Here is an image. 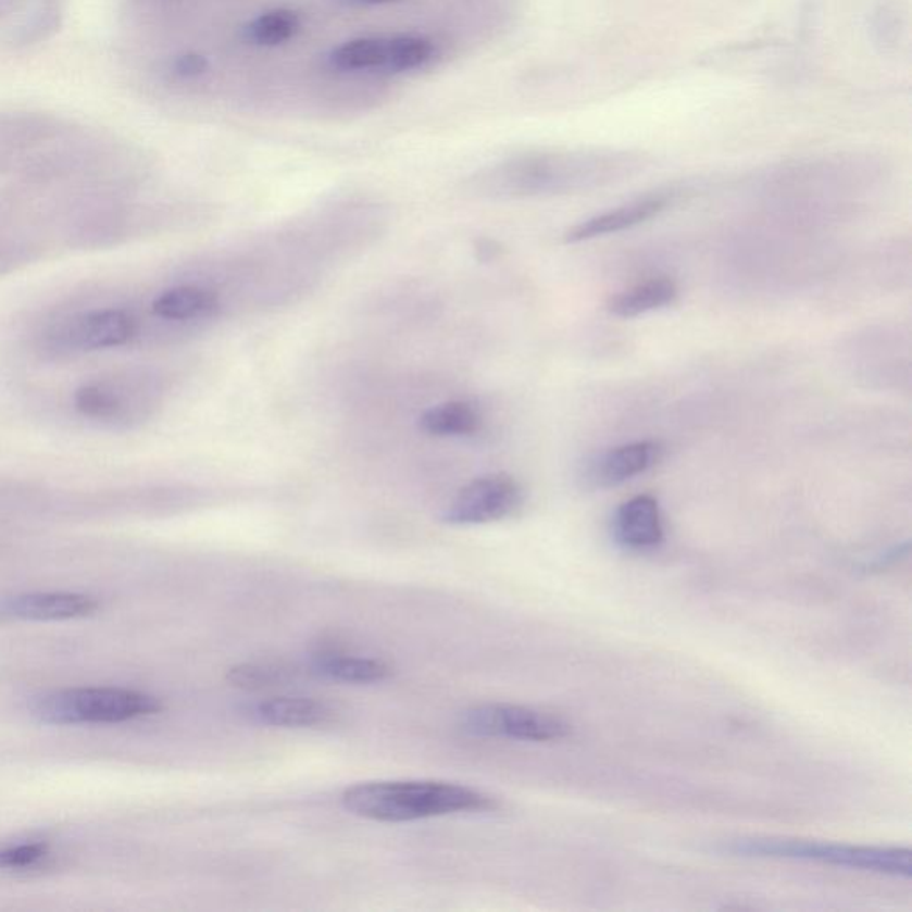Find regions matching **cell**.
<instances>
[{"label": "cell", "mask_w": 912, "mask_h": 912, "mask_svg": "<svg viewBox=\"0 0 912 912\" xmlns=\"http://www.w3.org/2000/svg\"><path fill=\"white\" fill-rule=\"evenodd\" d=\"M640 155L619 150H560L510 159L479 178L490 197L524 198L587 191L640 170Z\"/></svg>", "instance_id": "6da1fadb"}, {"label": "cell", "mask_w": 912, "mask_h": 912, "mask_svg": "<svg viewBox=\"0 0 912 912\" xmlns=\"http://www.w3.org/2000/svg\"><path fill=\"white\" fill-rule=\"evenodd\" d=\"M346 811L361 819L400 824L446 814L488 813L498 800L457 783L442 780H373L351 786L342 794Z\"/></svg>", "instance_id": "7a4b0ae2"}, {"label": "cell", "mask_w": 912, "mask_h": 912, "mask_svg": "<svg viewBox=\"0 0 912 912\" xmlns=\"http://www.w3.org/2000/svg\"><path fill=\"white\" fill-rule=\"evenodd\" d=\"M168 384L150 367H113L88 376L70 390L75 420L105 432H130L158 415Z\"/></svg>", "instance_id": "3957f363"}, {"label": "cell", "mask_w": 912, "mask_h": 912, "mask_svg": "<svg viewBox=\"0 0 912 912\" xmlns=\"http://www.w3.org/2000/svg\"><path fill=\"white\" fill-rule=\"evenodd\" d=\"M727 850L738 858L788 859L897 878H911L912 875L911 850L902 847H861L805 839L758 838L738 839Z\"/></svg>", "instance_id": "277c9868"}, {"label": "cell", "mask_w": 912, "mask_h": 912, "mask_svg": "<svg viewBox=\"0 0 912 912\" xmlns=\"http://www.w3.org/2000/svg\"><path fill=\"white\" fill-rule=\"evenodd\" d=\"M163 710L161 700L125 688H75L38 697L30 713L43 724H122Z\"/></svg>", "instance_id": "5b68a950"}, {"label": "cell", "mask_w": 912, "mask_h": 912, "mask_svg": "<svg viewBox=\"0 0 912 912\" xmlns=\"http://www.w3.org/2000/svg\"><path fill=\"white\" fill-rule=\"evenodd\" d=\"M464 729L484 738L549 744L571 735V724L562 716L529 705L484 704L464 713Z\"/></svg>", "instance_id": "8992f818"}, {"label": "cell", "mask_w": 912, "mask_h": 912, "mask_svg": "<svg viewBox=\"0 0 912 912\" xmlns=\"http://www.w3.org/2000/svg\"><path fill=\"white\" fill-rule=\"evenodd\" d=\"M524 501L523 487L510 474L476 478L451 499L442 521L451 526H479L512 517Z\"/></svg>", "instance_id": "52a82bcc"}, {"label": "cell", "mask_w": 912, "mask_h": 912, "mask_svg": "<svg viewBox=\"0 0 912 912\" xmlns=\"http://www.w3.org/2000/svg\"><path fill=\"white\" fill-rule=\"evenodd\" d=\"M613 535L616 542L629 551L657 549L665 538L657 498L644 494L624 501L613 517Z\"/></svg>", "instance_id": "ba28073f"}, {"label": "cell", "mask_w": 912, "mask_h": 912, "mask_svg": "<svg viewBox=\"0 0 912 912\" xmlns=\"http://www.w3.org/2000/svg\"><path fill=\"white\" fill-rule=\"evenodd\" d=\"M97 610L99 601L83 594H25L0 601V615L24 621H66Z\"/></svg>", "instance_id": "9c48e42d"}, {"label": "cell", "mask_w": 912, "mask_h": 912, "mask_svg": "<svg viewBox=\"0 0 912 912\" xmlns=\"http://www.w3.org/2000/svg\"><path fill=\"white\" fill-rule=\"evenodd\" d=\"M669 205V197L666 195H649V197L638 198L633 202L621 205V208L612 209L607 213L597 214V216L588 217L585 222L577 223L573 228H569L565 234V242L576 245V242L592 241L597 237L610 236V234L622 233L627 228L638 227L641 223L649 222L652 217L658 216L661 211H665Z\"/></svg>", "instance_id": "30bf717a"}, {"label": "cell", "mask_w": 912, "mask_h": 912, "mask_svg": "<svg viewBox=\"0 0 912 912\" xmlns=\"http://www.w3.org/2000/svg\"><path fill=\"white\" fill-rule=\"evenodd\" d=\"M661 451V446L652 440H640L610 449L592 465L590 479L596 487H619L654 467L660 462Z\"/></svg>", "instance_id": "8fae6325"}, {"label": "cell", "mask_w": 912, "mask_h": 912, "mask_svg": "<svg viewBox=\"0 0 912 912\" xmlns=\"http://www.w3.org/2000/svg\"><path fill=\"white\" fill-rule=\"evenodd\" d=\"M257 721L284 729H312L336 722L337 711L325 700L311 697H273L253 710Z\"/></svg>", "instance_id": "7c38bea8"}, {"label": "cell", "mask_w": 912, "mask_h": 912, "mask_svg": "<svg viewBox=\"0 0 912 912\" xmlns=\"http://www.w3.org/2000/svg\"><path fill=\"white\" fill-rule=\"evenodd\" d=\"M677 295L679 289L676 282L669 276H654L610 298L607 309L615 317L632 320L672 305Z\"/></svg>", "instance_id": "4fadbf2b"}, {"label": "cell", "mask_w": 912, "mask_h": 912, "mask_svg": "<svg viewBox=\"0 0 912 912\" xmlns=\"http://www.w3.org/2000/svg\"><path fill=\"white\" fill-rule=\"evenodd\" d=\"M314 671L326 679L348 685H373L392 676V666L378 658L325 651L314 660Z\"/></svg>", "instance_id": "5bb4252c"}, {"label": "cell", "mask_w": 912, "mask_h": 912, "mask_svg": "<svg viewBox=\"0 0 912 912\" xmlns=\"http://www.w3.org/2000/svg\"><path fill=\"white\" fill-rule=\"evenodd\" d=\"M420 426L432 437H471L484 426V415L469 401H446L426 410Z\"/></svg>", "instance_id": "9a60e30c"}, {"label": "cell", "mask_w": 912, "mask_h": 912, "mask_svg": "<svg viewBox=\"0 0 912 912\" xmlns=\"http://www.w3.org/2000/svg\"><path fill=\"white\" fill-rule=\"evenodd\" d=\"M435 54L432 41L423 36H398L385 43V60L382 68L390 74H401L425 66Z\"/></svg>", "instance_id": "2e32d148"}, {"label": "cell", "mask_w": 912, "mask_h": 912, "mask_svg": "<svg viewBox=\"0 0 912 912\" xmlns=\"http://www.w3.org/2000/svg\"><path fill=\"white\" fill-rule=\"evenodd\" d=\"M301 22L298 13L291 10L267 11L252 24H248L245 36L248 41L262 47H276L297 36Z\"/></svg>", "instance_id": "e0dca14e"}, {"label": "cell", "mask_w": 912, "mask_h": 912, "mask_svg": "<svg viewBox=\"0 0 912 912\" xmlns=\"http://www.w3.org/2000/svg\"><path fill=\"white\" fill-rule=\"evenodd\" d=\"M385 40L362 38L340 45L330 54V64L340 72L382 68L385 60Z\"/></svg>", "instance_id": "ac0fdd59"}, {"label": "cell", "mask_w": 912, "mask_h": 912, "mask_svg": "<svg viewBox=\"0 0 912 912\" xmlns=\"http://www.w3.org/2000/svg\"><path fill=\"white\" fill-rule=\"evenodd\" d=\"M289 671L273 665H257V663H245L228 671V683L245 688V690H259L266 686L278 685L286 680Z\"/></svg>", "instance_id": "d6986e66"}, {"label": "cell", "mask_w": 912, "mask_h": 912, "mask_svg": "<svg viewBox=\"0 0 912 912\" xmlns=\"http://www.w3.org/2000/svg\"><path fill=\"white\" fill-rule=\"evenodd\" d=\"M47 855V845L27 844L0 850V869L22 870L35 866Z\"/></svg>", "instance_id": "ffe728a7"}, {"label": "cell", "mask_w": 912, "mask_h": 912, "mask_svg": "<svg viewBox=\"0 0 912 912\" xmlns=\"http://www.w3.org/2000/svg\"><path fill=\"white\" fill-rule=\"evenodd\" d=\"M208 60L200 54L178 55L177 60L173 61V72L184 79H192V77L203 75L208 72Z\"/></svg>", "instance_id": "44dd1931"}, {"label": "cell", "mask_w": 912, "mask_h": 912, "mask_svg": "<svg viewBox=\"0 0 912 912\" xmlns=\"http://www.w3.org/2000/svg\"><path fill=\"white\" fill-rule=\"evenodd\" d=\"M353 2H361V4H385V2H392V0H353Z\"/></svg>", "instance_id": "7402d4cb"}]
</instances>
